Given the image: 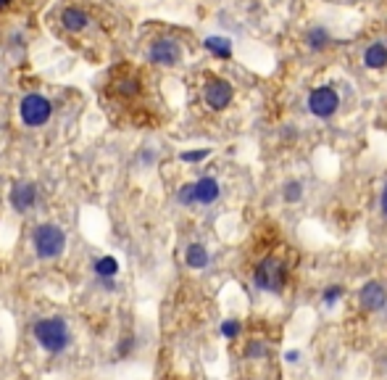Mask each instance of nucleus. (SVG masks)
<instances>
[{"label":"nucleus","mask_w":387,"mask_h":380,"mask_svg":"<svg viewBox=\"0 0 387 380\" xmlns=\"http://www.w3.org/2000/svg\"><path fill=\"white\" fill-rule=\"evenodd\" d=\"M264 351H266V348H264L261 344H253L251 348H248V354H251V357H258V354H264Z\"/></svg>","instance_id":"obj_24"},{"label":"nucleus","mask_w":387,"mask_h":380,"mask_svg":"<svg viewBox=\"0 0 387 380\" xmlns=\"http://www.w3.org/2000/svg\"><path fill=\"white\" fill-rule=\"evenodd\" d=\"M203 98H205V106H208V108H214V111H224L227 106L232 104L235 90H232V85H229L227 80L214 77V80H208V82H205Z\"/></svg>","instance_id":"obj_7"},{"label":"nucleus","mask_w":387,"mask_h":380,"mask_svg":"<svg viewBox=\"0 0 387 380\" xmlns=\"http://www.w3.org/2000/svg\"><path fill=\"white\" fill-rule=\"evenodd\" d=\"M148 61L155 67H177L182 61V45L171 37H158L148 48Z\"/></svg>","instance_id":"obj_5"},{"label":"nucleus","mask_w":387,"mask_h":380,"mask_svg":"<svg viewBox=\"0 0 387 380\" xmlns=\"http://www.w3.org/2000/svg\"><path fill=\"white\" fill-rule=\"evenodd\" d=\"M298 357H301V354H298V351H287V362H298Z\"/></svg>","instance_id":"obj_25"},{"label":"nucleus","mask_w":387,"mask_h":380,"mask_svg":"<svg viewBox=\"0 0 387 380\" xmlns=\"http://www.w3.org/2000/svg\"><path fill=\"white\" fill-rule=\"evenodd\" d=\"M185 261H187V267H192V270H205L208 261H211V257H208L205 246H201V243H190L185 251Z\"/></svg>","instance_id":"obj_13"},{"label":"nucleus","mask_w":387,"mask_h":380,"mask_svg":"<svg viewBox=\"0 0 387 380\" xmlns=\"http://www.w3.org/2000/svg\"><path fill=\"white\" fill-rule=\"evenodd\" d=\"M208 148H201V151H185V154L179 156L182 161H187V164H198V161H203V158H208Z\"/></svg>","instance_id":"obj_19"},{"label":"nucleus","mask_w":387,"mask_h":380,"mask_svg":"<svg viewBox=\"0 0 387 380\" xmlns=\"http://www.w3.org/2000/svg\"><path fill=\"white\" fill-rule=\"evenodd\" d=\"M221 335H224V338H237V335H240V322H237V320L221 322Z\"/></svg>","instance_id":"obj_20"},{"label":"nucleus","mask_w":387,"mask_h":380,"mask_svg":"<svg viewBox=\"0 0 387 380\" xmlns=\"http://www.w3.org/2000/svg\"><path fill=\"white\" fill-rule=\"evenodd\" d=\"M58 19H61V27L66 32H84L90 27V14L84 8H79V5H66Z\"/></svg>","instance_id":"obj_9"},{"label":"nucleus","mask_w":387,"mask_h":380,"mask_svg":"<svg viewBox=\"0 0 387 380\" xmlns=\"http://www.w3.org/2000/svg\"><path fill=\"white\" fill-rule=\"evenodd\" d=\"M364 64H366L369 69H385L387 67V48L385 45H382V43L369 45L366 53H364Z\"/></svg>","instance_id":"obj_14"},{"label":"nucleus","mask_w":387,"mask_h":380,"mask_svg":"<svg viewBox=\"0 0 387 380\" xmlns=\"http://www.w3.org/2000/svg\"><path fill=\"white\" fill-rule=\"evenodd\" d=\"M382 211L387 214V188L382 190Z\"/></svg>","instance_id":"obj_26"},{"label":"nucleus","mask_w":387,"mask_h":380,"mask_svg":"<svg viewBox=\"0 0 387 380\" xmlns=\"http://www.w3.org/2000/svg\"><path fill=\"white\" fill-rule=\"evenodd\" d=\"M32 335L37 346L48 354H61L71 344V330L64 317H42L32 325Z\"/></svg>","instance_id":"obj_1"},{"label":"nucleus","mask_w":387,"mask_h":380,"mask_svg":"<svg viewBox=\"0 0 387 380\" xmlns=\"http://www.w3.org/2000/svg\"><path fill=\"white\" fill-rule=\"evenodd\" d=\"M192 188H195V204H203V206H211L221 195L219 182L214 177H201L198 182H192Z\"/></svg>","instance_id":"obj_10"},{"label":"nucleus","mask_w":387,"mask_h":380,"mask_svg":"<svg viewBox=\"0 0 387 380\" xmlns=\"http://www.w3.org/2000/svg\"><path fill=\"white\" fill-rule=\"evenodd\" d=\"M53 117V104L51 98L40 95V93H27L21 101H18V119L24 127L37 130V127H45Z\"/></svg>","instance_id":"obj_3"},{"label":"nucleus","mask_w":387,"mask_h":380,"mask_svg":"<svg viewBox=\"0 0 387 380\" xmlns=\"http://www.w3.org/2000/svg\"><path fill=\"white\" fill-rule=\"evenodd\" d=\"M32 248L37 259H58L66 248V233L64 227L45 222V225L34 227L32 233Z\"/></svg>","instance_id":"obj_2"},{"label":"nucleus","mask_w":387,"mask_h":380,"mask_svg":"<svg viewBox=\"0 0 387 380\" xmlns=\"http://www.w3.org/2000/svg\"><path fill=\"white\" fill-rule=\"evenodd\" d=\"M385 304H387V294L379 283H366V285L361 288V307H364V309L377 311V309H382Z\"/></svg>","instance_id":"obj_11"},{"label":"nucleus","mask_w":387,"mask_h":380,"mask_svg":"<svg viewBox=\"0 0 387 380\" xmlns=\"http://www.w3.org/2000/svg\"><path fill=\"white\" fill-rule=\"evenodd\" d=\"M329 43H332V35H329L324 27H311L308 35H305V45H308L311 51H324Z\"/></svg>","instance_id":"obj_16"},{"label":"nucleus","mask_w":387,"mask_h":380,"mask_svg":"<svg viewBox=\"0 0 387 380\" xmlns=\"http://www.w3.org/2000/svg\"><path fill=\"white\" fill-rule=\"evenodd\" d=\"M340 294H342L340 288H327V291H324V304H335Z\"/></svg>","instance_id":"obj_22"},{"label":"nucleus","mask_w":387,"mask_h":380,"mask_svg":"<svg viewBox=\"0 0 387 380\" xmlns=\"http://www.w3.org/2000/svg\"><path fill=\"white\" fill-rule=\"evenodd\" d=\"M127 351H132V341H129V338H124V341H121V346H118V357H124Z\"/></svg>","instance_id":"obj_23"},{"label":"nucleus","mask_w":387,"mask_h":380,"mask_svg":"<svg viewBox=\"0 0 387 380\" xmlns=\"http://www.w3.org/2000/svg\"><path fill=\"white\" fill-rule=\"evenodd\" d=\"M205 51L214 53L216 58H232V43L229 37H205Z\"/></svg>","instance_id":"obj_15"},{"label":"nucleus","mask_w":387,"mask_h":380,"mask_svg":"<svg viewBox=\"0 0 387 380\" xmlns=\"http://www.w3.org/2000/svg\"><path fill=\"white\" fill-rule=\"evenodd\" d=\"M92 275L95 280H116L118 275V259L116 257H101L92 264Z\"/></svg>","instance_id":"obj_12"},{"label":"nucleus","mask_w":387,"mask_h":380,"mask_svg":"<svg viewBox=\"0 0 387 380\" xmlns=\"http://www.w3.org/2000/svg\"><path fill=\"white\" fill-rule=\"evenodd\" d=\"M177 201H179L182 206H192V204H195V188H192V182H190V185H182V188L177 190Z\"/></svg>","instance_id":"obj_18"},{"label":"nucleus","mask_w":387,"mask_h":380,"mask_svg":"<svg viewBox=\"0 0 387 380\" xmlns=\"http://www.w3.org/2000/svg\"><path fill=\"white\" fill-rule=\"evenodd\" d=\"M11 5V0H0V8H8Z\"/></svg>","instance_id":"obj_27"},{"label":"nucleus","mask_w":387,"mask_h":380,"mask_svg":"<svg viewBox=\"0 0 387 380\" xmlns=\"http://www.w3.org/2000/svg\"><path fill=\"white\" fill-rule=\"evenodd\" d=\"M37 198H40V193H37V185H34V182H16V185L11 188V195H8L11 206H14V211H18V214L32 211V209L37 206Z\"/></svg>","instance_id":"obj_8"},{"label":"nucleus","mask_w":387,"mask_h":380,"mask_svg":"<svg viewBox=\"0 0 387 380\" xmlns=\"http://www.w3.org/2000/svg\"><path fill=\"white\" fill-rule=\"evenodd\" d=\"M337 106H340V95H337L335 87H329V85L316 87V90L308 95V111H311L314 117H319V119H329L337 111Z\"/></svg>","instance_id":"obj_6"},{"label":"nucleus","mask_w":387,"mask_h":380,"mask_svg":"<svg viewBox=\"0 0 387 380\" xmlns=\"http://www.w3.org/2000/svg\"><path fill=\"white\" fill-rule=\"evenodd\" d=\"M253 280H255V285L261 291H282V285H285V267H282V261L274 259V257L264 259L255 267Z\"/></svg>","instance_id":"obj_4"},{"label":"nucleus","mask_w":387,"mask_h":380,"mask_svg":"<svg viewBox=\"0 0 387 380\" xmlns=\"http://www.w3.org/2000/svg\"><path fill=\"white\" fill-rule=\"evenodd\" d=\"M301 195H303V188H301V182H290L285 188V198L290 204H295V201H301Z\"/></svg>","instance_id":"obj_21"},{"label":"nucleus","mask_w":387,"mask_h":380,"mask_svg":"<svg viewBox=\"0 0 387 380\" xmlns=\"http://www.w3.org/2000/svg\"><path fill=\"white\" fill-rule=\"evenodd\" d=\"M114 93L121 98H137L140 95V80L137 77H118L114 82Z\"/></svg>","instance_id":"obj_17"}]
</instances>
